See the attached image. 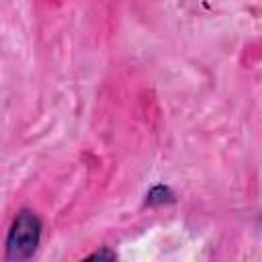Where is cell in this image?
Returning a JSON list of instances; mask_svg holds the SVG:
<instances>
[{
    "instance_id": "cell-1",
    "label": "cell",
    "mask_w": 262,
    "mask_h": 262,
    "mask_svg": "<svg viewBox=\"0 0 262 262\" xmlns=\"http://www.w3.org/2000/svg\"><path fill=\"white\" fill-rule=\"evenodd\" d=\"M43 223L39 215L31 209H20L12 219V225L6 235V260H29L41 242Z\"/></svg>"
},
{
    "instance_id": "cell-2",
    "label": "cell",
    "mask_w": 262,
    "mask_h": 262,
    "mask_svg": "<svg viewBox=\"0 0 262 262\" xmlns=\"http://www.w3.org/2000/svg\"><path fill=\"white\" fill-rule=\"evenodd\" d=\"M149 205H160V203H170V201H174V194H172V190L168 188V186H164V184H158V186H154L149 192H147V199H145Z\"/></svg>"
},
{
    "instance_id": "cell-3",
    "label": "cell",
    "mask_w": 262,
    "mask_h": 262,
    "mask_svg": "<svg viewBox=\"0 0 262 262\" xmlns=\"http://www.w3.org/2000/svg\"><path fill=\"white\" fill-rule=\"evenodd\" d=\"M115 258H117V254L111 250H100V252H94L88 256V260H115Z\"/></svg>"
}]
</instances>
